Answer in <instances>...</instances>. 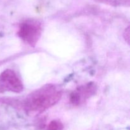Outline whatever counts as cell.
Listing matches in <instances>:
<instances>
[{
  "label": "cell",
  "mask_w": 130,
  "mask_h": 130,
  "mask_svg": "<svg viewBox=\"0 0 130 130\" xmlns=\"http://www.w3.org/2000/svg\"><path fill=\"white\" fill-rule=\"evenodd\" d=\"M62 90L53 84L45 85L27 95L24 102V108L28 114L37 115L53 107L60 101Z\"/></svg>",
  "instance_id": "obj_1"
},
{
  "label": "cell",
  "mask_w": 130,
  "mask_h": 130,
  "mask_svg": "<svg viewBox=\"0 0 130 130\" xmlns=\"http://www.w3.org/2000/svg\"><path fill=\"white\" fill-rule=\"evenodd\" d=\"M42 31L40 22L35 19H28L20 24L17 34L24 43L34 47L40 39Z\"/></svg>",
  "instance_id": "obj_2"
},
{
  "label": "cell",
  "mask_w": 130,
  "mask_h": 130,
  "mask_svg": "<svg viewBox=\"0 0 130 130\" xmlns=\"http://www.w3.org/2000/svg\"><path fill=\"white\" fill-rule=\"evenodd\" d=\"M24 90V85L15 72L6 69L0 74V93L10 92L20 93Z\"/></svg>",
  "instance_id": "obj_3"
},
{
  "label": "cell",
  "mask_w": 130,
  "mask_h": 130,
  "mask_svg": "<svg viewBox=\"0 0 130 130\" xmlns=\"http://www.w3.org/2000/svg\"><path fill=\"white\" fill-rule=\"evenodd\" d=\"M96 90V85L94 83H89L86 85H82L71 93L70 102L74 105H80L95 95Z\"/></svg>",
  "instance_id": "obj_4"
},
{
  "label": "cell",
  "mask_w": 130,
  "mask_h": 130,
  "mask_svg": "<svg viewBox=\"0 0 130 130\" xmlns=\"http://www.w3.org/2000/svg\"><path fill=\"white\" fill-rule=\"evenodd\" d=\"M63 128V124L58 120L52 121L48 126V130H62Z\"/></svg>",
  "instance_id": "obj_5"
},
{
  "label": "cell",
  "mask_w": 130,
  "mask_h": 130,
  "mask_svg": "<svg viewBox=\"0 0 130 130\" xmlns=\"http://www.w3.org/2000/svg\"><path fill=\"white\" fill-rule=\"evenodd\" d=\"M94 1L103 4L112 5V6H116L117 5H118V2L117 0H94Z\"/></svg>",
  "instance_id": "obj_6"
}]
</instances>
